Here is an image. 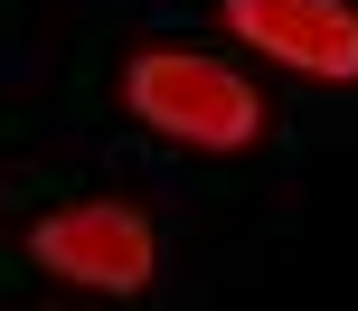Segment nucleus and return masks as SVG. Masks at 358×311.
<instances>
[{"mask_svg":"<svg viewBox=\"0 0 358 311\" xmlns=\"http://www.w3.org/2000/svg\"><path fill=\"white\" fill-rule=\"evenodd\" d=\"M123 94H132L142 123L170 132V142H208V151H245L255 123H264L255 94H245V75L208 66V57H142Z\"/></svg>","mask_w":358,"mask_h":311,"instance_id":"1","label":"nucleus"},{"mask_svg":"<svg viewBox=\"0 0 358 311\" xmlns=\"http://www.w3.org/2000/svg\"><path fill=\"white\" fill-rule=\"evenodd\" d=\"M38 264L66 283H94V293H142L151 283V226L132 208H76V217H48L38 226Z\"/></svg>","mask_w":358,"mask_h":311,"instance_id":"2","label":"nucleus"},{"mask_svg":"<svg viewBox=\"0 0 358 311\" xmlns=\"http://www.w3.org/2000/svg\"><path fill=\"white\" fill-rule=\"evenodd\" d=\"M227 29L302 75H358V10L349 0H227Z\"/></svg>","mask_w":358,"mask_h":311,"instance_id":"3","label":"nucleus"}]
</instances>
